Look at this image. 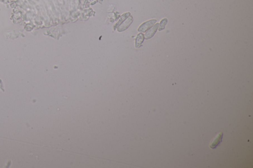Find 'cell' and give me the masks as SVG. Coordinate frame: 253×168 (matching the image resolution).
Segmentation results:
<instances>
[{"label": "cell", "instance_id": "6da1fadb", "mask_svg": "<svg viewBox=\"0 0 253 168\" xmlns=\"http://www.w3.org/2000/svg\"><path fill=\"white\" fill-rule=\"evenodd\" d=\"M156 19L151 20L147 21L146 22L143 23L141 26L138 29V31L140 32L145 33L150 28L152 27L154 24L156 22Z\"/></svg>", "mask_w": 253, "mask_h": 168}, {"label": "cell", "instance_id": "7a4b0ae2", "mask_svg": "<svg viewBox=\"0 0 253 168\" xmlns=\"http://www.w3.org/2000/svg\"><path fill=\"white\" fill-rule=\"evenodd\" d=\"M223 136H224L223 132L219 133L214 140L211 142V144L210 145V147L212 149H216L221 144V142H222Z\"/></svg>", "mask_w": 253, "mask_h": 168}, {"label": "cell", "instance_id": "3957f363", "mask_svg": "<svg viewBox=\"0 0 253 168\" xmlns=\"http://www.w3.org/2000/svg\"><path fill=\"white\" fill-rule=\"evenodd\" d=\"M159 25V23H157L152 29L149 30V31H147L145 33V39L148 40V39H151V37H153L155 34L156 33V31H157Z\"/></svg>", "mask_w": 253, "mask_h": 168}, {"label": "cell", "instance_id": "277c9868", "mask_svg": "<svg viewBox=\"0 0 253 168\" xmlns=\"http://www.w3.org/2000/svg\"><path fill=\"white\" fill-rule=\"evenodd\" d=\"M132 22H133V19L131 17H130L129 19L126 20V21H125V22L122 25L119 26L117 30L119 32L125 31V30H126L130 26V25L131 24Z\"/></svg>", "mask_w": 253, "mask_h": 168}, {"label": "cell", "instance_id": "5b68a950", "mask_svg": "<svg viewBox=\"0 0 253 168\" xmlns=\"http://www.w3.org/2000/svg\"><path fill=\"white\" fill-rule=\"evenodd\" d=\"M145 39V36L142 33L138 34L136 40V47L140 48Z\"/></svg>", "mask_w": 253, "mask_h": 168}, {"label": "cell", "instance_id": "8992f818", "mask_svg": "<svg viewBox=\"0 0 253 168\" xmlns=\"http://www.w3.org/2000/svg\"><path fill=\"white\" fill-rule=\"evenodd\" d=\"M168 22V20L167 18H164L162 20L160 23V27H159V31H161L164 30L165 27L166 25L167 24Z\"/></svg>", "mask_w": 253, "mask_h": 168}]
</instances>
